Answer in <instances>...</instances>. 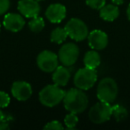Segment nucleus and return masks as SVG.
Masks as SVG:
<instances>
[{
  "mask_svg": "<svg viewBox=\"0 0 130 130\" xmlns=\"http://www.w3.org/2000/svg\"><path fill=\"white\" fill-rule=\"evenodd\" d=\"M64 108L69 112L79 114L85 111L88 106V98L79 88H71L65 94L63 98Z\"/></svg>",
  "mask_w": 130,
  "mask_h": 130,
  "instance_id": "nucleus-1",
  "label": "nucleus"
},
{
  "mask_svg": "<svg viewBox=\"0 0 130 130\" xmlns=\"http://www.w3.org/2000/svg\"><path fill=\"white\" fill-rule=\"evenodd\" d=\"M65 94L66 92L62 90L59 86L55 84L47 85L39 92L38 98H39V102L44 106L52 108L63 101Z\"/></svg>",
  "mask_w": 130,
  "mask_h": 130,
  "instance_id": "nucleus-2",
  "label": "nucleus"
},
{
  "mask_svg": "<svg viewBox=\"0 0 130 130\" xmlns=\"http://www.w3.org/2000/svg\"><path fill=\"white\" fill-rule=\"evenodd\" d=\"M118 93V84L112 78H103L97 86L96 95L101 102L112 103L117 98Z\"/></svg>",
  "mask_w": 130,
  "mask_h": 130,
  "instance_id": "nucleus-3",
  "label": "nucleus"
},
{
  "mask_svg": "<svg viewBox=\"0 0 130 130\" xmlns=\"http://www.w3.org/2000/svg\"><path fill=\"white\" fill-rule=\"evenodd\" d=\"M97 80V72L95 69H91L85 66L79 69L74 76V85L81 90L92 88Z\"/></svg>",
  "mask_w": 130,
  "mask_h": 130,
  "instance_id": "nucleus-4",
  "label": "nucleus"
},
{
  "mask_svg": "<svg viewBox=\"0 0 130 130\" xmlns=\"http://www.w3.org/2000/svg\"><path fill=\"white\" fill-rule=\"evenodd\" d=\"M112 116V106L110 103L101 102L95 103L90 109L88 113L89 119L94 124H103L110 120Z\"/></svg>",
  "mask_w": 130,
  "mask_h": 130,
  "instance_id": "nucleus-5",
  "label": "nucleus"
},
{
  "mask_svg": "<svg viewBox=\"0 0 130 130\" xmlns=\"http://www.w3.org/2000/svg\"><path fill=\"white\" fill-rule=\"evenodd\" d=\"M65 29L68 36L75 41H83L88 36V28L82 20L78 18H72L65 25Z\"/></svg>",
  "mask_w": 130,
  "mask_h": 130,
  "instance_id": "nucleus-6",
  "label": "nucleus"
},
{
  "mask_svg": "<svg viewBox=\"0 0 130 130\" xmlns=\"http://www.w3.org/2000/svg\"><path fill=\"white\" fill-rule=\"evenodd\" d=\"M59 58L56 54L52 51L45 50L39 53L37 57V64L38 67L42 71L46 73L54 72V70L59 66Z\"/></svg>",
  "mask_w": 130,
  "mask_h": 130,
  "instance_id": "nucleus-7",
  "label": "nucleus"
},
{
  "mask_svg": "<svg viewBox=\"0 0 130 130\" xmlns=\"http://www.w3.org/2000/svg\"><path fill=\"white\" fill-rule=\"evenodd\" d=\"M79 55V49L78 45L74 43H67L61 45L58 52V58L59 61L64 66H73L78 61Z\"/></svg>",
  "mask_w": 130,
  "mask_h": 130,
  "instance_id": "nucleus-8",
  "label": "nucleus"
},
{
  "mask_svg": "<svg viewBox=\"0 0 130 130\" xmlns=\"http://www.w3.org/2000/svg\"><path fill=\"white\" fill-rule=\"evenodd\" d=\"M88 45L94 50H103L108 45V35L101 29H94L87 36Z\"/></svg>",
  "mask_w": 130,
  "mask_h": 130,
  "instance_id": "nucleus-9",
  "label": "nucleus"
},
{
  "mask_svg": "<svg viewBox=\"0 0 130 130\" xmlns=\"http://www.w3.org/2000/svg\"><path fill=\"white\" fill-rule=\"evenodd\" d=\"M11 92L15 99L21 102H24L27 101L31 96L32 87H31L30 84L28 82L19 80V81H15L13 83Z\"/></svg>",
  "mask_w": 130,
  "mask_h": 130,
  "instance_id": "nucleus-10",
  "label": "nucleus"
},
{
  "mask_svg": "<svg viewBox=\"0 0 130 130\" xmlns=\"http://www.w3.org/2000/svg\"><path fill=\"white\" fill-rule=\"evenodd\" d=\"M18 11L26 18L38 16L40 13V5L37 0H20L17 5Z\"/></svg>",
  "mask_w": 130,
  "mask_h": 130,
  "instance_id": "nucleus-11",
  "label": "nucleus"
},
{
  "mask_svg": "<svg viewBox=\"0 0 130 130\" xmlns=\"http://www.w3.org/2000/svg\"><path fill=\"white\" fill-rule=\"evenodd\" d=\"M66 7L61 4H52L47 7L45 16L52 23H60L66 17Z\"/></svg>",
  "mask_w": 130,
  "mask_h": 130,
  "instance_id": "nucleus-12",
  "label": "nucleus"
},
{
  "mask_svg": "<svg viewBox=\"0 0 130 130\" xmlns=\"http://www.w3.org/2000/svg\"><path fill=\"white\" fill-rule=\"evenodd\" d=\"M3 25L11 32H18L23 29L25 21L23 17L18 13H7L4 18Z\"/></svg>",
  "mask_w": 130,
  "mask_h": 130,
  "instance_id": "nucleus-13",
  "label": "nucleus"
},
{
  "mask_svg": "<svg viewBox=\"0 0 130 130\" xmlns=\"http://www.w3.org/2000/svg\"><path fill=\"white\" fill-rule=\"evenodd\" d=\"M53 82L55 85L59 87H65L70 81L71 78V71L65 67L62 66H58L54 71L53 72Z\"/></svg>",
  "mask_w": 130,
  "mask_h": 130,
  "instance_id": "nucleus-14",
  "label": "nucleus"
},
{
  "mask_svg": "<svg viewBox=\"0 0 130 130\" xmlns=\"http://www.w3.org/2000/svg\"><path fill=\"white\" fill-rule=\"evenodd\" d=\"M100 16L106 22H113L119 16V9L115 4L104 5L100 9Z\"/></svg>",
  "mask_w": 130,
  "mask_h": 130,
  "instance_id": "nucleus-15",
  "label": "nucleus"
},
{
  "mask_svg": "<svg viewBox=\"0 0 130 130\" xmlns=\"http://www.w3.org/2000/svg\"><path fill=\"white\" fill-rule=\"evenodd\" d=\"M83 61L86 67L96 69L101 63V56L96 50H91L86 53Z\"/></svg>",
  "mask_w": 130,
  "mask_h": 130,
  "instance_id": "nucleus-16",
  "label": "nucleus"
},
{
  "mask_svg": "<svg viewBox=\"0 0 130 130\" xmlns=\"http://www.w3.org/2000/svg\"><path fill=\"white\" fill-rule=\"evenodd\" d=\"M68 33L65 29V28H61L58 27L56 29H54V30L51 32L50 35V39L52 42L55 44H61L66 40V38H68Z\"/></svg>",
  "mask_w": 130,
  "mask_h": 130,
  "instance_id": "nucleus-17",
  "label": "nucleus"
},
{
  "mask_svg": "<svg viewBox=\"0 0 130 130\" xmlns=\"http://www.w3.org/2000/svg\"><path fill=\"white\" fill-rule=\"evenodd\" d=\"M112 116L118 122H120L127 118L128 111L124 106L120 104H116L112 106Z\"/></svg>",
  "mask_w": 130,
  "mask_h": 130,
  "instance_id": "nucleus-18",
  "label": "nucleus"
},
{
  "mask_svg": "<svg viewBox=\"0 0 130 130\" xmlns=\"http://www.w3.org/2000/svg\"><path fill=\"white\" fill-rule=\"evenodd\" d=\"M29 28L32 32L38 33L43 30L45 28V21L42 17L36 16L31 18V20L29 22Z\"/></svg>",
  "mask_w": 130,
  "mask_h": 130,
  "instance_id": "nucleus-19",
  "label": "nucleus"
},
{
  "mask_svg": "<svg viewBox=\"0 0 130 130\" xmlns=\"http://www.w3.org/2000/svg\"><path fill=\"white\" fill-rule=\"evenodd\" d=\"M78 122V118L76 113L70 112L64 118V124L65 126H67L68 129H74L76 127Z\"/></svg>",
  "mask_w": 130,
  "mask_h": 130,
  "instance_id": "nucleus-20",
  "label": "nucleus"
},
{
  "mask_svg": "<svg viewBox=\"0 0 130 130\" xmlns=\"http://www.w3.org/2000/svg\"><path fill=\"white\" fill-rule=\"evenodd\" d=\"M106 0H86L87 5L92 9L100 10L105 5Z\"/></svg>",
  "mask_w": 130,
  "mask_h": 130,
  "instance_id": "nucleus-21",
  "label": "nucleus"
},
{
  "mask_svg": "<svg viewBox=\"0 0 130 130\" xmlns=\"http://www.w3.org/2000/svg\"><path fill=\"white\" fill-rule=\"evenodd\" d=\"M44 129L45 130H62L63 129V126L61 125V123L58 120H53L50 122L46 123L45 126H44Z\"/></svg>",
  "mask_w": 130,
  "mask_h": 130,
  "instance_id": "nucleus-22",
  "label": "nucleus"
},
{
  "mask_svg": "<svg viewBox=\"0 0 130 130\" xmlns=\"http://www.w3.org/2000/svg\"><path fill=\"white\" fill-rule=\"evenodd\" d=\"M10 102H11V99H10L8 94L3 92V91H0V108H6L9 105Z\"/></svg>",
  "mask_w": 130,
  "mask_h": 130,
  "instance_id": "nucleus-23",
  "label": "nucleus"
},
{
  "mask_svg": "<svg viewBox=\"0 0 130 130\" xmlns=\"http://www.w3.org/2000/svg\"><path fill=\"white\" fill-rule=\"evenodd\" d=\"M10 0H0V15H3L9 10Z\"/></svg>",
  "mask_w": 130,
  "mask_h": 130,
  "instance_id": "nucleus-24",
  "label": "nucleus"
},
{
  "mask_svg": "<svg viewBox=\"0 0 130 130\" xmlns=\"http://www.w3.org/2000/svg\"><path fill=\"white\" fill-rule=\"evenodd\" d=\"M10 128L9 122L6 119L0 122V130H8Z\"/></svg>",
  "mask_w": 130,
  "mask_h": 130,
  "instance_id": "nucleus-25",
  "label": "nucleus"
},
{
  "mask_svg": "<svg viewBox=\"0 0 130 130\" xmlns=\"http://www.w3.org/2000/svg\"><path fill=\"white\" fill-rule=\"evenodd\" d=\"M5 119H6V114L3 112V110H1V108H0V122L5 120Z\"/></svg>",
  "mask_w": 130,
  "mask_h": 130,
  "instance_id": "nucleus-26",
  "label": "nucleus"
},
{
  "mask_svg": "<svg viewBox=\"0 0 130 130\" xmlns=\"http://www.w3.org/2000/svg\"><path fill=\"white\" fill-rule=\"evenodd\" d=\"M112 3L115 5H117V6H119V5H122L123 3H124V0H111Z\"/></svg>",
  "mask_w": 130,
  "mask_h": 130,
  "instance_id": "nucleus-27",
  "label": "nucleus"
},
{
  "mask_svg": "<svg viewBox=\"0 0 130 130\" xmlns=\"http://www.w3.org/2000/svg\"><path fill=\"white\" fill-rule=\"evenodd\" d=\"M126 16H127L128 21H129V22H130V4L128 5L127 9H126Z\"/></svg>",
  "mask_w": 130,
  "mask_h": 130,
  "instance_id": "nucleus-28",
  "label": "nucleus"
},
{
  "mask_svg": "<svg viewBox=\"0 0 130 130\" xmlns=\"http://www.w3.org/2000/svg\"><path fill=\"white\" fill-rule=\"evenodd\" d=\"M37 1H38V2H39V1H42V0H37Z\"/></svg>",
  "mask_w": 130,
  "mask_h": 130,
  "instance_id": "nucleus-29",
  "label": "nucleus"
},
{
  "mask_svg": "<svg viewBox=\"0 0 130 130\" xmlns=\"http://www.w3.org/2000/svg\"><path fill=\"white\" fill-rule=\"evenodd\" d=\"M0 29H1V23H0Z\"/></svg>",
  "mask_w": 130,
  "mask_h": 130,
  "instance_id": "nucleus-30",
  "label": "nucleus"
}]
</instances>
